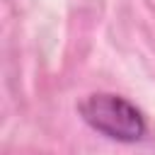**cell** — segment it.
<instances>
[{
  "label": "cell",
  "mask_w": 155,
  "mask_h": 155,
  "mask_svg": "<svg viewBox=\"0 0 155 155\" xmlns=\"http://www.w3.org/2000/svg\"><path fill=\"white\" fill-rule=\"evenodd\" d=\"M78 111L90 128L119 143H136L148 131L143 111L133 102L114 92L87 94L78 104Z\"/></svg>",
  "instance_id": "6da1fadb"
}]
</instances>
